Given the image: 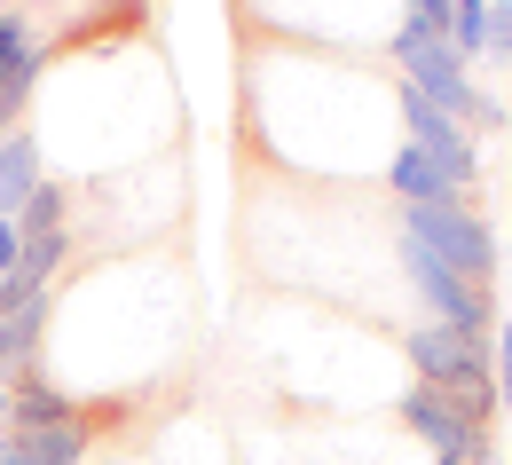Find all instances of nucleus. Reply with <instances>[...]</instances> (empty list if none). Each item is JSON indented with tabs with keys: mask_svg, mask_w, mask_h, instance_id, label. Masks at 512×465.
<instances>
[{
	"mask_svg": "<svg viewBox=\"0 0 512 465\" xmlns=\"http://www.w3.org/2000/svg\"><path fill=\"white\" fill-rule=\"evenodd\" d=\"M386 56H394V71H402V87H418L426 103H442L449 119H465L473 134H497V127H505V103L473 87V71L449 56V40L434 32V24L402 16V32L386 40Z\"/></svg>",
	"mask_w": 512,
	"mask_h": 465,
	"instance_id": "f03ea898",
	"label": "nucleus"
},
{
	"mask_svg": "<svg viewBox=\"0 0 512 465\" xmlns=\"http://www.w3.org/2000/svg\"><path fill=\"white\" fill-rule=\"evenodd\" d=\"M64 221H71V190H64V182H40L32 205L16 213V229H24V237H48V229H64Z\"/></svg>",
	"mask_w": 512,
	"mask_h": 465,
	"instance_id": "ddd939ff",
	"label": "nucleus"
},
{
	"mask_svg": "<svg viewBox=\"0 0 512 465\" xmlns=\"http://www.w3.org/2000/svg\"><path fill=\"white\" fill-rule=\"evenodd\" d=\"M394 111H402V134H410V150H426V158H434L442 174H457L465 190L481 182V158H473V127H465V119H449L442 103H426L418 87H402V95H394Z\"/></svg>",
	"mask_w": 512,
	"mask_h": 465,
	"instance_id": "39448f33",
	"label": "nucleus"
},
{
	"mask_svg": "<svg viewBox=\"0 0 512 465\" xmlns=\"http://www.w3.org/2000/svg\"><path fill=\"white\" fill-rule=\"evenodd\" d=\"M0 434H8V387H0Z\"/></svg>",
	"mask_w": 512,
	"mask_h": 465,
	"instance_id": "6ab92c4d",
	"label": "nucleus"
},
{
	"mask_svg": "<svg viewBox=\"0 0 512 465\" xmlns=\"http://www.w3.org/2000/svg\"><path fill=\"white\" fill-rule=\"evenodd\" d=\"M71 418H87V402L71 395V387H56L48 363L8 387V434H40V426H71Z\"/></svg>",
	"mask_w": 512,
	"mask_h": 465,
	"instance_id": "0eeeda50",
	"label": "nucleus"
},
{
	"mask_svg": "<svg viewBox=\"0 0 512 465\" xmlns=\"http://www.w3.org/2000/svg\"><path fill=\"white\" fill-rule=\"evenodd\" d=\"M0 465H24V450H16V434H0Z\"/></svg>",
	"mask_w": 512,
	"mask_h": 465,
	"instance_id": "a211bd4d",
	"label": "nucleus"
},
{
	"mask_svg": "<svg viewBox=\"0 0 512 465\" xmlns=\"http://www.w3.org/2000/svg\"><path fill=\"white\" fill-rule=\"evenodd\" d=\"M489 56L512 64V0H489Z\"/></svg>",
	"mask_w": 512,
	"mask_h": 465,
	"instance_id": "2eb2a0df",
	"label": "nucleus"
},
{
	"mask_svg": "<svg viewBox=\"0 0 512 465\" xmlns=\"http://www.w3.org/2000/svg\"><path fill=\"white\" fill-rule=\"evenodd\" d=\"M402 355H410L418 387H442V395L457 402L473 426H489V418H497V371H489L497 339H489V332H457V324H410Z\"/></svg>",
	"mask_w": 512,
	"mask_h": 465,
	"instance_id": "f257e3e1",
	"label": "nucleus"
},
{
	"mask_svg": "<svg viewBox=\"0 0 512 465\" xmlns=\"http://www.w3.org/2000/svg\"><path fill=\"white\" fill-rule=\"evenodd\" d=\"M394 418H402V426H410V434H418V442H426L434 458L489 465V426H473V418H465V410H457V402H449L442 387H410Z\"/></svg>",
	"mask_w": 512,
	"mask_h": 465,
	"instance_id": "423d86ee",
	"label": "nucleus"
},
{
	"mask_svg": "<svg viewBox=\"0 0 512 465\" xmlns=\"http://www.w3.org/2000/svg\"><path fill=\"white\" fill-rule=\"evenodd\" d=\"M410 16H418V24H434V32H449V0H410Z\"/></svg>",
	"mask_w": 512,
	"mask_h": 465,
	"instance_id": "f3484780",
	"label": "nucleus"
},
{
	"mask_svg": "<svg viewBox=\"0 0 512 465\" xmlns=\"http://www.w3.org/2000/svg\"><path fill=\"white\" fill-rule=\"evenodd\" d=\"M48 324H56V292H40V300H24L16 316H0V387H16L24 371H40Z\"/></svg>",
	"mask_w": 512,
	"mask_h": 465,
	"instance_id": "6e6552de",
	"label": "nucleus"
},
{
	"mask_svg": "<svg viewBox=\"0 0 512 465\" xmlns=\"http://www.w3.org/2000/svg\"><path fill=\"white\" fill-rule=\"evenodd\" d=\"M489 371H497V410L512 418V316H505V332H497V355H489Z\"/></svg>",
	"mask_w": 512,
	"mask_h": 465,
	"instance_id": "4468645a",
	"label": "nucleus"
},
{
	"mask_svg": "<svg viewBox=\"0 0 512 465\" xmlns=\"http://www.w3.org/2000/svg\"><path fill=\"white\" fill-rule=\"evenodd\" d=\"M434 465H465V458H434Z\"/></svg>",
	"mask_w": 512,
	"mask_h": 465,
	"instance_id": "aec40b11",
	"label": "nucleus"
},
{
	"mask_svg": "<svg viewBox=\"0 0 512 465\" xmlns=\"http://www.w3.org/2000/svg\"><path fill=\"white\" fill-rule=\"evenodd\" d=\"M394 253H402V276H410V284H418V300H426V324L497 332V308H489V292H481V284H465L457 268H442L434 253H418V245H402V237H394Z\"/></svg>",
	"mask_w": 512,
	"mask_h": 465,
	"instance_id": "20e7f679",
	"label": "nucleus"
},
{
	"mask_svg": "<svg viewBox=\"0 0 512 465\" xmlns=\"http://www.w3.org/2000/svg\"><path fill=\"white\" fill-rule=\"evenodd\" d=\"M442 40H449V56L473 71L481 56H489V0H449V32Z\"/></svg>",
	"mask_w": 512,
	"mask_h": 465,
	"instance_id": "f8f14e48",
	"label": "nucleus"
},
{
	"mask_svg": "<svg viewBox=\"0 0 512 465\" xmlns=\"http://www.w3.org/2000/svg\"><path fill=\"white\" fill-rule=\"evenodd\" d=\"M394 237L418 245V253H434L442 268H457V276L481 284V292H489V276H497V237H489V221H481L473 205H402V213H394Z\"/></svg>",
	"mask_w": 512,
	"mask_h": 465,
	"instance_id": "7ed1b4c3",
	"label": "nucleus"
},
{
	"mask_svg": "<svg viewBox=\"0 0 512 465\" xmlns=\"http://www.w3.org/2000/svg\"><path fill=\"white\" fill-rule=\"evenodd\" d=\"M16 450H24V465H87L95 426H87V418H71V426H40V434H16Z\"/></svg>",
	"mask_w": 512,
	"mask_h": 465,
	"instance_id": "9b49d317",
	"label": "nucleus"
},
{
	"mask_svg": "<svg viewBox=\"0 0 512 465\" xmlns=\"http://www.w3.org/2000/svg\"><path fill=\"white\" fill-rule=\"evenodd\" d=\"M386 190H394L402 205H473V190H465L457 174H442L426 150H410V142L394 150V166H386Z\"/></svg>",
	"mask_w": 512,
	"mask_h": 465,
	"instance_id": "1a4fd4ad",
	"label": "nucleus"
},
{
	"mask_svg": "<svg viewBox=\"0 0 512 465\" xmlns=\"http://www.w3.org/2000/svg\"><path fill=\"white\" fill-rule=\"evenodd\" d=\"M16 261H24V229H16V221H0V276H8Z\"/></svg>",
	"mask_w": 512,
	"mask_h": 465,
	"instance_id": "dca6fc26",
	"label": "nucleus"
},
{
	"mask_svg": "<svg viewBox=\"0 0 512 465\" xmlns=\"http://www.w3.org/2000/svg\"><path fill=\"white\" fill-rule=\"evenodd\" d=\"M48 174H40V142L16 127V134H0V221H16L24 205H32V190H40Z\"/></svg>",
	"mask_w": 512,
	"mask_h": 465,
	"instance_id": "9d476101",
	"label": "nucleus"
}]
</instances>
